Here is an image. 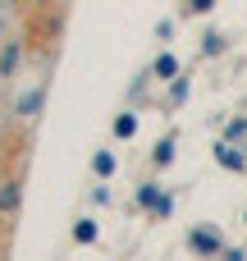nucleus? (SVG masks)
<instances>
[{
  "mask_svg": "<svg viewBox=\"0 0 247 261\" xmlns=\"http://www.w3.org/2000/svg\"><path fill=\"white\" fill-rule=\"evenodd\" d=\"M18 206V184H5L0 188V211H14Z\"/></svg>",
  "mask_w": 247,
  "mask_h": 261,
  "instance_id": "1",
  "label": "nucleus"
},
{
  "mask_svg": "<svg viewBox=\"0 0 247 261\" xmlns=\"http://www.w3.org/2000/svg\"><path fill=\"white\" fill-rule=\"evenodd\" d=\"M14 60H18V46H5V55H0V73H9Z\"/></svg>",
  "mask_w": 247,
  "mask_h": 261,
  "instance_id": "2",
  "label": "nucleus"
},
{
  "mask_svg": "<svg viewBox=\"0 0 247 261\" xmlns=\"http://www.w3.org/2000/svg\"><path fill=\"white\" fill-rule=\"evenodd\" d=\"M96 239V225L92 220H78V243H92Z\"/></svg>",
  "mask_w": 247,
  "mask_h": 261,
  "instance_id": "3",
  "label": "nucleus"
},
{
  "mask_svg": "<svg viewBox=\"0 0 247 261\" xmlns=\"http://www.w3.org/2000/svg\"><path fill=\"white\" fill-rule=\"evenodd\" d=\"M156 73L170 78V73H174V55H160V60H156Z\"/></svg>",
  "mask_w": 247,
  "mask_h": 261,
  "instance_id": "4",
  "label": "nucleus"
},
{
  "mask_svg": "<svg viewBox=\"0 0 247 261\" xmlns=\"http://www.w3.org/2000/svg\"><path fill=\"white\" fill-rule=\"evenodd\" d=\"M133 128H138V124H133V119H128V115H124V119H119V124H115V133H119V138H128V133H133Z\"/></svg>",
  "mask_w": 247,
  "mask_h": 261,
  "instance_id": "5",
  "label": "nucleus"
}]
</instances>
